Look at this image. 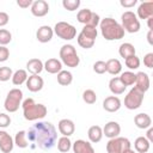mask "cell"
<instances>
[{
    "mask_svg": "<svg viewBox=\"0 0 153 153\" xmlns=\"http://www.w3.org/2000/svg\"><path fill=\"white\" fill-rule=\"evenodd\" d=\"M106 65V72L111 75H117L122 71V63L120 62L118 59H110L105 62Z\"/></svg>",
    "mask_w": 153,
    "mask_h": 153,
    "instance_id": "cell-26",
    "label": "cell"
},
{
    "mask_svg": "<svg viewBox=\"0 0 153 153\" xmlns=\"http://www.w3.org/2000/svg\"><path fill=\"white\" fill-rule=\"evenodd\" d=\"M76 41H78V44L84 48V49H90L94 45V41L93 39H90L87 37H85L82 33H79L78 37H76Z\"/></svg>",
    "mask_w": 153,
    "mask_h": 153,
    "instance_id": "cell-35",
    "label": "cell"
},
{
    "mask_svg": "<svg viewBox=\"0 0 153 153\" xmlns=\"http://www.w3.org/2000/svg\"><path fill=\"white\" fill-rule=\"evenodd\" d=\"M76 19L79 23H81L84 25H91L94 27H97V25H99V23H100V17L88 8L80 10L76 14Z\"/></svg>",
    "mask_w": 153,
    "mask_h": 153,
    "instance_id": "cell-10",
    "label": "cell"
},
{
    "mask_svg": "<svg viewBox=\"0 0 153 153\" xmlns=\"http://www.w3.org/2000/svg\"><path fill=\"white\" fill-rule=\"evenodd\" d=\"M27 80V72L25 69H18L12 75V82L16 86H20Z\"/></svg>",
    "mask_w": 153,
    "mask_h": 153,
    "instance_id": "cell-29",
    "label": "cell"
},
{
    "mask_svg": "<svg viewBox=\"0 0 153 153\" xmlns=\"http://www.w3.org/2000/svg\"><path fill=\"white\" fill-rule=\"evenodd\" d=\"M135 87L142 91L143 93L148 91L149 88V76L145 72H139L136 73V80H135Z\"/></svg>",
    "mask_w": 153,
    "mask_h": 153,
    "instance_id": "cell-20",
    "label": "cell"
},
{
    "mask_svg": "<svg viewBox=\"0 0 153 153\" xmlns=\"http://www.w3.org/2000/svg\"><path fill=\"white\" fill-rule=\"evenodd\" d=\"M82 100L86 104H94L97 102V94L93 90H85L82 92Z\"/></svg>",
    "mask_w": 153,
    "mask_h": 153,
    "instance_id": "cell-36",
    "label": "cell"
},
{
    "mask_svg": "<svg viewBox=\"0 0 153 153\" xmlns=\"http://www.w3.org/2000/svg\"><path fill=\"white\" fill-rule=\"evenodd\" d=\"M26 137L27 141L33 143L36 147L43 151H49L55 146L57 141V133L54 124L42 121L33 124L26 131Z\"/></svg>",
    "mask_w": 153,
    "mask_h": 153,
    "instance_id": "cell-1",
    "label": "cell"
},
{
    "mask_svg": "<svg viewBox=\"0 0 153 153\" xmlns=\"http://www.w3.org/2000/svg\"><path fill=\"white\" fill-rule=\"evenodd\" d=\"M53 30L54 33L63 41H71L76 36V29L67 22H57Z\"/></svg>",
    "mask_w": 153,
    "mask_h": 153,
    "instance_id": "cell-8",
    "label": "cell"
},
{
    "mask_svg": "<svg viewBox=\"0 0 153 153\" xmlns=\"http://www.w3.org/2000/svg\"><path fill=\"white\" fill-rule=\"evenodd\" d=\"M118 54L121 55V57L123 59H127L131 55H135V47L131 44V43H122L118 48Z\"/></svg>",
    "mask_w": 153,
    "mask_h": 153,
    "instance_id": "cell-28",
    "label": "cell"
},
{
    "mask_svg": "<svg viewBox=\"0 0 153 153\" xmlns=\"http://www.w3.org/2000/svg\"><path fill=\"white\" fill-rule=\"evenodd\" d=\"M143 65L147 68H153V53H148L143 56Z\"/></svg>",
    "mask_w": 153,
    "mask_h": 153,
    "instance_id": "cell-44",
    "label": "cell"
},
{
    "mask_svg": "<svg viewBox=\"0 0 153 153\" xmlns=\"http://www.w3.org/2000/svg\"><path fill=\"white\" fill-rule=\"evenodd\" d=\"M121 26L123 27L124 32H129V33H135L140 31V20L137 19L136 14L131 11H126L122 13L121 16Z\"/></svg>",
    "mask_w": 153,
    "mask_h": 153,
    "instance_id": "cell-5",
    "label": "cell"
},
{
    "mask_svg": "<svg viewBox=\"0 0 153 153\" xmlns=\"http://www.w3.org/2000/svg\"><path fill=\"white\" fill-rule=\"evenodd\" d=\"M140 19H148L153 17V2L147 1V2H141L137 7V16Z\"/></svg>",
    "mask_w": 153,
    "mask_h": 153,
    "instance_id": "cell-19",
    "label": "cell"
},
{
    "mask_svg": "<svg viewBox=\"0 0 153 153\" xmlns=\"http://www.w3.org/2000/svg\"><path fill=\"white\" fill-rule=\"evenodd\" d=\"M152 35H153V30H149L148 33H147V41L149 44H153V41H152Z\"/></svg>",
    "mask_w": 153,
    "mask_h": 153,
    "instance_id": "cell-49",
    "label": "cell"
},
{
    "mask_svg": "<svg viewBox=\"0 0 153 153\" xmlns=\"http://www.w3.org/2000/svg\"><path fill=\"white\" fill-rule=\"evenodd\" d=\"M11 124V117L7 114L0 112V128H7Z\"/></svg>",
    "mask_w": 153,
    "mask_h": 153,
    "instance_id": "cell-42",
    "label": "cell"
},
{
    "mask_svg": "<svg viewBox=\"0 0 153 153\" xmlns=\"http://www.w3.org/2000/svg\"><path fill=\"white\" fill-rule=\"evenodd\" d=\"M121 108V100L116 96H109L103 100V109L108 112H116Z\"/></svg>",
    "mask_w": 153,
    "mask_h": 153,
    "instance_id": "cell-15",
    "label": "cell"
},
{
    "mask_svg": "<svg viewBox=\"0 0 153 153\" xmlns=\"http://www.w3.org/2000/svg\"><path fill=\"white\" fill-rule=\"evenodd\" d=\"M121 133V126L116 122V121H110L108 122L104 128H103V135H105L109 139H114L117 137Z\"/></svg>",
    "mask_w": 153,
    "mask_h": 153,
    "instance_id": "cell-18",
    "label": "cell"
},
{
    "mask_svg": "<svg viewBox=\"0 0 153 153\" xmlns=\"http://www.w3.org/2000/svg\"><path fill=\"white\" fill-rule=\"evenodd\" d=\"M43 65H44V69L50 74H57L59 72L62 71V62L54 57L48 59Z\"/></svg>",
    "mask_w": 153,
    "mask_h": 153,
    "instance_id": "cell-22",
    "label": "cell"
},
{
    "mask_svg": "<svg viewBox=\"0 0 153 153\" xmlns=\"http://www.w3.org/2000/svg\"><path fill=\"white\" fill-rule=\"evenodd\" d=\"M121 82L127 87V86H131L135 84V80H136V74L131 71H127V72H123L121 73V76H118Z\"/></svg>",
    "mask_w": 153,
    "mask_h": 153,
    "instance_id": "cell-30",
    "label": "cell"
},
{
    "mask_svg": "<svg viewBox=\"0 0 153 153\" xmlns=\"http://www.w3.org/2000/svg\"><path fill=\"white\" fill-rule=\"evenodd\" d=\"M80 33H82L85 37H87V38H90V39L96 41L97 35H98V31H97V27H94V26L84 25V27L81 29V32H80Z\"/></svg>",
    "mask_w": 153,
    "mask_h": 153,
    "instance_id": "cell-34",
    "label": "cell"
},
{
    "mask_svg": "<svg viewBox=\"0 0 153 153\" xmlns=\"http://www.w3.org/2000/svg\"><path fill=\"white\" fill-rule=\"evenodd\" d=\"M129 148H131V143L127 137L117 136V137L110 139L106 143L108 153H123Z\"/></svg>",
    "mask_w": 153,
    "mask_h": 153,
    "instance_id": "cell-9",
    "label": "cell"
},
{
    "mask_svg": "<svg viewBox=\"0 0 153 153\" xmlns=\"http://www.w3.org/2000/svg\"><path fill=\"white\" fill-rule=\"evenodd\" d=\"M143 97L145 93L134 86L124 97V106L128 110H136L141 106L143 102Z\"/></svg>",
    "mask_w": 153,
    "mask_h": 153,
    "instance_id": "cell-7",
    "label": "cell"
},
{
    "mask_svg": "<svg viewBox=\"0 0 153 153\" xmlns=\"http://www.w3.org/2000/svg\"><path fill=\"white\" fill-rule=\"evenodd\" d=\"M147 25H148L149 30H153V17H151V18L147 19Z\"/></svg>",
    "mask_w": 153,
    "mask_h": 153,
    "instance_id": "cell-50",
    "label": "cell"
},
{
    "mask_svg": "<svg viewBox=\"0 0 153 153\" xmlns=\"http://www.w3.org/2000/svg\"><path fill=\"white\" fill-rule=\"evenodd\" d=\"M136 2H137V0H121V1H120L121 6H123V7H126V8L134 7V6L136 5Z\"/></svg>",
    "mask_w": 153,
    "mask_h": 153,
    "instance_id": "cell-45",
    "label": "cell"
},
{
    "mask_svg": "<svg viewBox=\"0 0 153 153\" xmlns=\"http://www.w3.org/2000/svg\"><path fill=\"white\" fill-rule=\"evenodd\" d=\"M134 123L140 129H148L152 126V118L148 114L141 112V114H137L134 117Z\"/></svg>",
    "mask_w": 153,
    "mask_h": 153,
    "instance_id": "cell-21",
    "label": "cell"
},
{
    "mask_svg": "<svg viewBox=\"0 0 153 153\" xmlns=\"http://www.w3.org/2000/svg\"><path fill=\"white\" fill-rule=\"evenodd\" d=\"M30 8L35 17H44L49 12V4L45 0H36L32 2Z\"/></svg>",
    "mask_w": 153,
    "mask_h": 153,
    "instance_id": "cell-12",
    "label": "cell"
},
{
    "mask_svg": "<svg viewBox=\"0 0 153 153\" xmlns=\"http://www.w3.org/2000/svg\"><path fill=\"white\" fill-rule=\"evenodd\" d=\"M151 142L145 137V136H139L134 141V148L137 153H147L149 149Z\"/></svg>",
    "mask_w": 153,
    "mask_h": 153,
    "instance_id": "cell-27",
    "label": "cell"
},
{
    "mask_svg": "<svg viewBox=\"0 0 153 153\" xmlns=\"http://www.w3.org/2000/svg\"><path fill=\"white\" fill-rule=\"evenodd\" d=\"M13 147H14V141L12 136L5 130H0V151L2 153H10L12 152Z\"/></svg>",
    "mask_w": 153,
    "mask_h": 153,
    "instance_id": "cell-11",
    "label": "cell"
},
{
    "mask_svg": "<svg viewBox=\"0 0 153 153\" xmlns=\"http://www.w3.org/2000/svg\"><path fill=\"white\" fill-rule=\"evenodd\" d=\"M126 88L127 87L121 82V80H120L118 76H115V78L110 79V81H109V90L111 91V93L114 96H118V94L124 93Z\"/></svg>",
    "mask_w": 153,
    "mask_h": 153,
    "instance_id": "cell-24",
    "label": "cell"
},
{
    "mask_svg": "<svg viewBox=\"0 0 153 153\" xmlns=\"http://www.w3.org/2000/svg\"><path fill=\"white\" fill-rule=\"evenodd\" d=\"M22 99H23V92L20 88L10 90V92L7 93L6 99L4 102L5 110L8 112H16L22 104Z\"/></svg>",
    "mask_w": 153,
    "mask_h": 153,
    "instance_id": "cell-6",
    "label": "cell"
},
{
    "mask_svg": "<svg viewBox=\"0 0 153 153\" xmlns=\"http://www.w3.org/2000/svg\"><path fill=\"white\" fill-rule=\"evenodd\" d=\"M22 108H23V116L26 121H37L44 118L48 112V109L44 104L41 103L37 104L32 98H26L23 102Z\"/></svg>",
    "mask_w": 153,
    "mask_h": 153,
    "instance_id": "cell-3",
    "label": "cell"
},
{
    "mask_svg": "<svg viewBox=\"0 0 153 153\" xmlns=\"http://www.w3.org/2000/svg\"><path fill=\"white\" fill-rule=\"evenodd\" d=\"M12 41V33L6 29H0V45H6Z\"/></svg>",
    "mask_w": 153,
    "mask_h": 153,
    "instance_id": "cell-39",
    "label": "cell"
},
{
    "mask_svg": "<svg viewBox=\"0 0 153 153\" xmlns=\"http://www.w3.org/2000/svg\"><path fill=\"white\" fill-rule=\"evenodd\" d=\"M73 81V75L69 71H61L57 73V82L62 86H68Z\"/></svg>",
    "mask_w": 153,
    "mask_h": 153,
    "instance_id": "cell-31",
    "label": "cell"
},
{
    "mask_svg": "<svg viewBox=\"0 0 153 153\" xmlns=\"http://www.w3.org/2000/svg\"><path fill=\"white\" fill-rule=\"evenodd\" d=\"M80 4H81L80 0H63L62 1V6L65 7V10H67L69 12H73V11L78 10Z\"/></svg>",
    "mask_w": 153,
    "mask_h": 153,
    "instance_id": "cell-38",
    "label": "cell"
},
{
    "mask_svg": "<svg viewBox=\"0 0 153 153\" xmlns=\"http://www.w3.org/2000/svg\"><path fill=\"white\" fill-rule=\"evenodd\" d=\"M32 0H17V5L22 8H29L32 5Z\"/></svg>",
    "mask_w": 153,
    "mask_h": 153,
    "instance_id": "cell-46",
    "label": "cell"
},
{
    "mask_svg": "<svg viewBox=\"0 0 153 153\" xmlns=\"http://www.w3.org/2000/svg\"><path fill=\"white\" fill-rule=\"evenodd\" d=\"M60 59L61 62L71 68H75L79 66L80 63V57L76 54V50L74 48V45L72 44H63L60 49Z\"/></svg>",
    "mask_w": 153,
    "mask_h": 153,
    "instance_id": "cell-4",
    "label": "cell"
},
{
    "mask_svg": "<svg viewBox=\"0 0 153 153\" xmlns=\"http://www.w3.org/2000/svg\"><path fill=\"white\" fill-rule=\"evenodd\" d=\"M25 84L30 92H38L43 88L44 81H43L42 76H39V75H30V76H27V80Z\"/></svg>",
    "mask_w": 153,
    "mask_h": 153,
    "instance_id": "cell-17",
    "label": "cell"
},
{
    "mask_svg": "<svg viewBox=\"0 0 153 153\" xmlns=\"http://www.w3.org/2000/svg\"><path fill=\"white\" fill-rule=\"evenodd\" d=\"M72 148L74 153H96L94 148L91 142L85 140H75L74 143H72Z\"/></svg>",
    "mask_w": 153,
    "mask_h": 153,
    "instance_id": "cell-16",
    "label": "cell"
},
{
    "mask_svg": "<svg viewBox=\"0 0 153 153\" xmlns=\"http://www.w3.org/2000/svg\"><path fill=\"white\" fill-rule=\"evenodd\" d=\"M87 136H88L90 142H92V143L99 142L102 140V137H103V129H102V127H99V126L90 127L88 131H87Z\"/></svg>",
    "mask_w": 153,
    "mask_h": 153,
    "instance_id": "cell-25",
    "label": "cell"
},
{
    "mask_svg": "<svg viewBox=\"0 0 153 153\" xmlns=\"http://www.w3.org/2000/svg\"><path fill=\"white\" fill-rule=\"evenodd\" d=\"M10 20V16L6 12H0V27L5 26Z\"/></svg>",
    "mask_w": 153,
    "mask_h": 153,
    "instance_id": "cell-47",
    "label": "cell"
},
{
    "mask_svg": "<svg viewBox=\"0 0 153 153\" xmlns=\"http://www.w3.org/2000/svg\"><path fill=\"white\" fill-rule=\"evenodd\" d=\"M54 36V30L49 26V25H42L38 27L37 32H36V38L38 42L41 43H48L51 41Z\"/></svg>",
    "mask_w": 153,
    "mask_h": 153,
    "instance_id": "cell-14",
    "label": "cell"
},
{
    "mask_svg": "<svg viewBox=\"0 0 153 153\" xmlns=\"http://www.w3.org/2000/svg\"><path fill=\"white\" fill-rule=\"evenodd\" d=\"M124 63L129 69H137L140 67V59L136 55H131L124 59Z\"/></svg>",
    "mask_w": 153,
    "mask_h": 153,
    "instance_id": "cell-37",
    "label": "cell"
},
{
    "mask_svg": "<svg viewBox=\"0 0 153 153\" xmlns=\"http://www.w3.org/2000/svg\"><path fill=\"white\" fill-rule=\"evenodd\" d=\"M12 75H13V72L10 67L7 66L0 67V81H7L12 78Z\"/></svg>",
    "mask_w": 153,
    "mask_h": 153,
    "instance_id": "cell-40",
    "label": "cell"
},
{
    "mask_svg": "<svg viewBox=\"0 0 153 153\" xmlns=\"http://www.w3.org/2000/svg\"><path fill=\"white\" fill-rule=\"evenodd\" d=\"M57 128H59V131L62 134V136H67L69 137L71 135L74 134L75 131V124L72 120H68V118H62L59 121V124H57Z\"/></svg>",
    "mask_w": 153,
    "mask_h": 153,
    "instance_id": "cell-13",
    "label": "cell"
},
{
    "mask_svg": "<svg viewBox=\"0 0 153 153\" xmlns=\"http://www.w3.org/2000/svg\"><path fill=\"white\" fill-rule=\"evenodd\" d=\"M72 148V141L67 136H61L57 140V149L62 153H67Z\"/></svg>",
    "mask_w": 153,
    "mask_h": 153,
    "instance_id": "cell-33",
    "label": "cell"
},
{
    "mask_svg": "<svg viewBox=\"0 0 153 153\" xmlns=\"http://www.w3.org/2000/svg\"><path fill=\"white\" fill-rule=\"evenodd\" d=\"M93 71L97 74H104L106 72V65L105 61H96L93 63Z\"/></svg>",
    "mask_w": 153,
    "mask_h": 153,
    "instance_id": "cell-41",
    "label": "cell"
},
{
    "mask_svg": "<svg viewBox=\"0 0 153 153\" xmlns=\"http://www.w3.org/2000/svg\"><path fill=\"white\" fill-rule=\"evenodd\" d=\"M26 69L31 73V75H38L44 69V65L39 59H30L26 62Z\"/></svg>",
    "mask_w": 153,
    "mask_h": 153,
    "instance_id": "cell-23",
    "label": "cell"
},
{
    "mask_svg": "<svg viewBox=\"0 0 153 153\" xmlns=\"http://www.w3.org/2000/svg\"><path fill=\"white\" fill-rule=\"evenodd\" d=\"M8 57H10V50H8V48H6L4 45H0V62L7 61Z\"/></svg>",
    "mask_w": 153,
    "mask_h": 153,
    "instance_id": "cell-43",
    "label": "cell"
},
{
    "mask_svg": "<svg viewBox=\"0 0 153 153\" xmlns=\"http://www.w3.org/2000/svg\"><path fill=\"white\" fill-rule=\"evenodd\" d=\"M123 153H135V152H134V151H133L131 148H129V149H127V151H124Z\"/></svg>",
    "mask_w": 153,
    "mask_h": 153,
    "instance_id": "cell-51",
    "label": "cell"
},
{
    "mask_svg": "<svg viewBox=\"0 0 153 153\" xmlns=\"http://www.w3.org/2000/svg\"><path fill=\"white\" fill-rule=\"evenodd\" d=\"M102 36L106 41H117L124 37V30L118 22H116L114 18H104L99 23Z\"/></svg>",
    "mask_w": 153,
    "mask_h": 153,
    "instance_id": "cell-2",
    "label": "cell"
},
{
    "mask_svg": "<svg viewBox=\"0 0 153 153\" xmlns=\"http://www.w3.org/2000/svg\"><path fill=\"white\" fill-rule=\"evenodd\" d=\"M149 142H152L153 141V128L152 127H149L148 128V130H147V134H146V136H145Z\"/></svg>",
    "mask_w": 153,
    "mask_h": 153,
    "instance_id": "cell-48",
    "label": "cell"
},
{
    "mask_svg": "<svg viewBox=\"0 0 153 153\" xmlns=\"http://www.w3.org/2000/svg\"><path fill=\"white\" fill-rule=\"evenodd\" d=\"M13 141H14V145L18 146L19 148H26V147L29 146V141H27L26 131H25V130H19V131L16 134Z\"/></svg>",
    "mask_w": 153,
    "mask_h": 153,
    "instance_id": "cell-32",
    "label": "cell"
}]
</instances>
